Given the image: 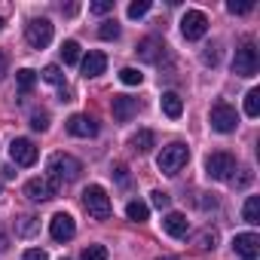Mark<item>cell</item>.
Returning <instances> with one entry per match:
<instances>
[{"mask_svg":"<svg viewBox=\"0 0 260 260\" xmlns=\"http://www.w3.org/2000/svg\"><path fill=\"white\" fill-rule=\"evenodd\" d=\"M61 58H64V64H80V43L77 40H64L61 43Z\"/></svg>","mask_w":260,"mask_h":260,"instance_id":"603a6c76","label":"cell"},{"mask_svg":"<svg viewBox=\"0 0 260 260\" xmlns=\"http://www.w3.org/2000/svg\"><path fill=\"white\" fill-rule=\"evenodd\" d=\"M159 104H162V113H166L169 119H181V113H184V101H181L178 92H162Z\"/></svg>","mask_w":260,"mask_h":260,"instance_id":"d6986e66","label":"cell"},{"mask_svg":"<svg viewBox=\"0 0 260 260\" xmlns=\"http://www.w3.org/2000/svg\"><path fill=\"white\" fill-rule=\"evenodd\" d=\"M162 230H166L172 239H184V236L190 233V220H187L181 211H169V214L162 217Z\"/></svg>","mask_w":260,"mask_h":260,"instance_id":"2e32d148","label":"cell"},{"mask_svg":"<svg viewBox=\"0 0 260 260\" xmlns=\"http://www.w3.org/2000/svg\"><path fill=\"white\" fill-rule=\"evenodd\" d=\"M150 13V0H135V4H128V19H141Z\"/></svg>","mask_w":260,"mask_h":260,"instance_id":"f546056e","label":"cell"},{"mask_svg":"<svg viewBox=\"0 0 260 260\" xmlns=\"http://www.w3.org/2000/svg\"><path fill=\"white\" fill-rule=\"evenodd\" d=\"M98 37H101V40H116V37H119V25H116V19H107V22H101V28H98Z\"/></svg>","mask_w":260,"mask_h":260,"instance_id":"83f0119b","label":"cell"},{"mask_svg":"<svg viewBox=\"0 0 260 260\" xmlns=\"http://www.w3.org/2000/svg\"><path fill=\"white\" fill-rule=\"evenodd\" d=\"M233 172H236V159H233V153L217 150V153H208V156H205V175H208L211 181H230Z\"/></svg>","mask_w":260,"mask_h":260,"instance_id":"5b68a950","label":"cell"},{"mask_svg":"<svg viewBox=\"0 0 260 260\" xmlns=\"http://www.w3.org/2000/svg\"><path fill=\"white\" fill-rule=\"evenodd\" d=\"M7 248H10V236H7V233H4V230H0V254H4V251H7Z\"/></svg>","mask_w":260,"mask_h":260,"instance_id":"60d3db41","label":"cell"},{"mask_svg":"<svg viewBox=\"0 0 260 260\" xmlns=\"http://www.w3.org/2000/svg\"><path fill=\"white\" fill-rule=\"evenodd\" d=\"M205 31H208V16L202 10H187L184 19H181V34L187 40H202Z\"/></svg>","mask_w":260,"mask_h":260,"instance_id":"52a82bcc","label":"cell"},{"mask_svg":"<svg viewBox=\"0 0 260 260\" xmlns=\"http://www.w3.org/2000/svg\"><path fill=\"white\" fill-rule=\"evenodd\" d=\"M80 68H83V77L86 80L89 77H101L104 68H107V58H104V52H89V55L80 58Z\"/></svg>","mask_w":260,"mask_h":260,"instance_id":"e0dca14e","label":"cell"},{"mask_svg":"<svg viewBox=\"0 0 260 260\" xmlns=\"http://www.w3.org/2000/svg\"><path fill=\"white\" fill-rule=\"evenodd\" d=\"M233 251L242 260H257V254H260V236L257 233H239L233 239Z\"/></svg>","mask_w":260,"mask_h":260,"instance_id":"8fae6325","label":"cell"},{"mask_svg":"<svg viewBox=\"0 0 260 260\" xmlns=\"http://www.w3.org/2000/svg\"><path fill=\"white\" fill-rule=\"evenodd\" d=\"M226 10H230L233 16H245V13H251V10H254V4H251V0H242V4L230 0V4H226Z\"/></svg>","mask_w":260,"mask_h":260,"instance_id":"836d02e7","label":"cell"},{"mask_svg":"<svg viewBox=\"0 0 260 260\" xmlns=\"http://www.w3.org/2000/svg\"><path fill=\"white\" fill-rule=\"evenodd\" d=\"M7 71H10V58H7V52L0 49V80L7 77Z\"/></svg>","mask_w":260,"mask_h":260,"instance_id":"ab89813d","label":"cell"},{"mask_svg":"<svg viewBox=\"0 0 260 260\" xmlns=\"http://www.w3.org/2000/svg\"><path fill=\"white\" fill-rule=\"evenodd\" d=\"M113 10V0H95V4H89V13H95V16H107Z\"/></svg>","mask_w":260,"mask_h":260,"instance_id":"e575fe53","label":"cell"},{"mask_svg":"<svg viewBox=\"0 0 260 260\" xmlns=\"http://www.w3.org/2000/svg\"><path fill=\"white\" fill-rule=\"evenodd\" d=\"M193 245L199 248V251H214V245H217V230H211V226H205L196 239H193Z\"/></svg>","mask_w":260,"mask_h":260,"instance_id":"7402d4cb","label":"cell"},{"mask_svg":"<svg viewBox=\"0 0 260 260\" xmlns=\"http://www.w3.org/2000/svg\"><path fill=\"white\" fill-rule=\"evenodd\" d=\"M128 144H132V150H135V153H141V156H144V153H150V150L156 147V135L150 132V128H138V132L128 138Z\"/></svg>","mask_w":260,"mask_h":260,"instance_id":"ac0fdd59","label":"cell"},{"mask_svg":"<svg viewBox=\"0 0 260 260\" xmlns=\"http://www.w3.org/2000/svg\"><path fill=\"white\" fill-rule=\"evenodd\" d=\"M202 61L214 68V64L220 61V46H217V43H208V46H205V52H202Z\"/></svg>","mask_w":260,"mask_h":260,"instance_id":"1f68e13d","label":"cell"},{"mask_svg":"<svg viewBox=\"0 0 260 260\" xmlns=\"http://www.w3.org/2000/svg\"><path fill=\"white\" fill-rule=\"evenodd\" d=\"M110 110H113V116H116L119 122H128V119H132V116L141 110V101H138V98H132V95H113Z\"/></svg>","mask_w":260,"mask_h":260,"instance_id":"4fadbf2b","label":"cell"},{"mask_svg":"<svg viewBox=\"0 0 260 260\" xmlns=\"http://www.w3.org/2000/svg\"><path fill=\"white\" fill-rule=\"evenodd\" d=\"M10 159H13L16 166H34V162H37V147H34V141H28V138H13V144H10Z\"/></svg>","mask_w":260,"mask_h":260,"instance_id":"30bf717a","label":"cell"},{"mask_svg":"<svg viewBox=\"0 0 260 260\" xmlns=\"http://www.w3.org/2000/svg\"><path fill=\"white\" fill-rule=\"evenodd\" d=\"M245 113L254 119V116H260V89H251L248 95H245Z\"/></svg>","mask_w":260,"mask_h":260,"instance_id":"d4e9b609","label":"cell"},{"mask_svg":"<svg viewBox=\"0 0 260 260\" xmlns=\"http://www.w3.org/2000/svg\"><path fill=\"white\" fill-rule=\"evenodd\" d=\"M25 37L34 49H46L52 43V22L49 19H31L25 25Z\"/></svg>","mask_w":260,"mask_h":260,"instance_id":"ba28073f","label":"cell"},{"mask_svg":"<svg viewBox=\"0 0 260 260\" xmlns=\"http://www.w3.org/2000/svg\"><path fill=\"white\" fill-rule=\"evenodd\" d=\"M119 80H122L125 86H141L144 74H141L138 68H122V71H119Z\"/></svg>","mask_w":260,"mask_h":260,"instance_id":"4316f807","label":"cell"},{"mask_svg":"<svg viewBox=\"0 0 260 260\" xmlns=\"http://www.w3.org/2000/svg\"><path fill=\"white\" fill-rule=\"evenodd\" d=\"M37 226H40V223H37V217H31V214H28V217H22V220H19V236H31V233H37Z\"/></svg>","mask_w":260,"mask_h":260,"instance_id":"d6a6232c","label":"cell"},{"mask_svg":"<svg viewBox=\"0 0 260 260\" xmlns=\"http://www.w3.org/2000/svg\"><path fill=\"white\" fill-rule=\"evenodd\" d=\"M159 260H178V257H159Z\"/></svg>","mask_w":260,"mask_h":260,"instance_id":"b9f144b4","label":"cell"},{"mask_svg":"<svg viewBox=\"0 0 260 260\" xmlns=\"http://www.w3.org/2000/svg\"><path fill=\"white\" fill-rule=\"evenodd\" d=\"M125 217L135 220V223H144V220L150 217V205H147V202H138V199L128 202V205H125Z\"/></svg>","mask_w":260,"mask_h":260,"instance_id":"ffe728a7","label":"cell"},{"mask_svg":"<svg viewBox=\"0 0 260 260\" xmlns=\"http://www.w3.org/2000/svg\"><path fill=\"white\" fill-rule=\"evenodd\" d=\"M242 217H245V223H260V196H248L245 199V208H242Z\"/></svg>","mask_w":260,"mask_h":260,"instance_id":"44dd1931","label":"cell"},{"mask_svg":"<svg viewBox=\"0 0 260 260\" xmlns=\"http://www.w3.org/2000/svg\"><path fill=\"white\" fill-rule=\"evenodd\" d=\"M16 83H19V92H31L34 83H37V74H34L31 68H22V71L16 74Z\"/></svg>","mask_w":260,"mask_h":260,"instance_id":"cb8c5ba5","label":"cell"},{"mask_svg":"<svg viewBox=\"0 0 260 260\" xmlns=\"http://www.w3.org/2000/svg\"><path fill=\"white\" fill-rule=\"evenodd\" d=\"M257 68H260L257 46H254L251 40H245V43L236 49V55H233V74H236V77H254Z\"/></svg>","mask_w":260,"mask_h":260,"instance_id":"277c9868","label":"cell"},{"mask_svg":"<svg viewBox=\"0 0 260 260\" xmlns=\"http://www.w3.org/2000/svg\"><path fill=\"white\" fill-rule=\"evenodd\" d=\"M22 260H49V254H46L43 248H28V251L22 254Z\"/></svg>","mask_w":260,"mask_h":260,"instance_id":"74e56055","label":"cell"},{"mask_svg":"<svg viewBox=\"0 0 260 260\" xmlns=\"http://www.w3.org/2000/svg\"><path fill=\"white\" fill-rule=\"evenodd\" d=\"M150 202H153L156 208H169V205H172V196H169L166 190H153V193H150Z\"/></svg>","mask_w":260,"mask_h":260,"instance_id":"d590c367","label":"cell"},{"mask_svg":"<svg viewBox=\"0 0 260 260\" xmlns=\"http://www.w3.org/2000/svg\"><path fill=\"white\" fill-rule=\"evenodd\" d=\"M83 260H107V248L104 245H86L83 248Z\"/></svg>","mask_w":260,"mask_h":260,"instance_id":"f1b7e54d","label":"cell"},{"mask_svg":"<svg viewBox=\"0 0 260 260\" xmlns=\"http://www.w3.org/2000/svg\"><path fill=\"white\" fill-rule=\"evenodd\" d=\"M211 128L214 132H220V135H230V132H236V125H239V113H236V107L233 104H226V101H217L214 107H211Z\"/></svg>","mask_w":260,"mask_h":260,"instance_id":"8992f818","label":"cell"},{"mask_svg":"<svg viewBox=\"0 0 260 260\" xmlns=\"http://www.w3.org/2000/svg\"><path fill=\"white\" fill-rule=\"evenodd\" d=\"M49 233H52L55 242H68V239H74L77 223H74V217H71L68 211H58V214L49 220Z\"/></svg>","mask_w":260,"mask_h":260,"instance_id":"7c38bea8","label":"cell"},{"mask_svg":"<svg viewBox=\"0 0 260 260\" xmlns=\"http://www.w3.org/2000/svg\"><path fill=\"white\" fill-rule=\"evenodd\" d=\"M138 58L141 61H150V64H156V61H162V55H166V43L159 40V37H144L141 43H138Z\"/></svg>","mask_w":260,"mask_h":260,"instance_id":"9a60e30c","label":"cell"},{"mask_svg":"<svg viewBox=\"0 0 260 260\" xmlns=\"http://www.w3.org/2000/svg\"><path fill=\"white\" fill-rule=\"evenodd\" d=\"M80 172H83V162L71 153H55L49 159V178L55 184H74L80 178Z\"/></svg>","mask_w":260,"mask_h":260,"instance_id":"6da1fadb","label":"cell"},{"mask_svg":"<svg viewBox=\"0 0 260 260\" xmlns=\"http://www.w3.org/2000/svg\"><path fill=\"white\" fill-rule=\"evenodd\" d=\"M113 178H116V184L119 187H128V169L119 162V166H113Z\"/></svg>","mask_w":260,"mask_h":260,"instance_id":"8d00e7d4","label":"cell"},{"mask_svg":"<svg viewBox=\"0 0 260 260\" xmlns=\"http://www.w3.org/2000/svg\"><path fill=\"white\" fill-rule=\"evenodd\" d=\"M187 159H190L187 144L172 141V144H169V147H162V153L156 156V166H159V172H162V175H178V172L187 166Z\"/></svg>","mask_w":260,"mask_h":260,"instance_id":"7a4b0ae2","label":"cell"},{"mask_svg":"<svg viewBox=\"0 0 260 260\" xmlns=\"http://www.w3.org/2000/svg\"><path fill=\"white\" fill-rule=\"evenodd\" d=\"M68 132L77 135V138H95L98 135V122L92 116H86V113H74L68 119Z\"/></svg>","mask_w":260,"mask_h":260,"instance_id":"5bb4252c","label":"cell"},{"mask_svg":"<svg viewBox=\"0 0 260 260\" xmlns=\"http://www.w3.org/2000/svg\"><path fill=\"white\" fill-rule=\"evenodd\" d=\"M83 205H86V211L95 217V220H107L110 217V196H107V190L104 187H98V184H92V187H86L83 190Z\"/></svg>","mask_w":260,"mask_h":260,"instance_id":"3957f363","label":"cell"},{"mask_svg":"<svg viewBox=\"0 0 260 260\" xmlns=\"http://www.w3.org/2000/svg\"><path fill=\"white\" fill-rule=\"evenodd\" d=\"M40 77H43L46 83H52V86H64V74H61V68H58V64H46Z\"/></svg>","mask_w":260,"mask_h":260,"instance_id":"484cf974","label":"cell"},{"mask_svg":"<svg viewBox=\"0 0 260 260\" xmlns=\"http://www.w3.org/2000/svg\"><path fill=\"white\" fill-rule=\"evenodd\" d=\"M251 178H254V175H251V169H242V175H239V178H230V181H236V187H248V184H251Z\"/></svg>","mask_w":260,"mask_h":260,"instance_id":"f35d334b","label":"cell"},{"mask_svg":"<svg viewBox=\"0 0 260 260\" xmlns=\"http://www.w3.org/2000/svg\"><path fill=\"white\" fill-rule=\"evenodd\" d=\"M4 25H7V22H4V19H0V31H4Z\"/></svg>","mask_w":260,"mask_h":260,"instance_id":"7bdbcfd3","label":"cell"},{"mask_svg":"<svg viewBox=\"0 0 260 260\" xmlns=\"http://www.w3.org/2000/svg\"><path fill=\"white\" fill-rule=\"evenodd\" d=\"M31 128H34V132H46V128H49V113L46 110L31 113Z\"/></svg>","mask_w":260,"mask_h":260,"instance_id":"4dcf8cb0","label":"cell"},{"mask_svg":"<svg viewBox=\"0 0 260 260\" xmlns=\"http://www.w3.org/2000/svg\"><path fill=\"white\" fill-rule=\"evenodd\" d=\"M58 187H61V184H55L52 178H31V181L25 184V196H28L31 202H49V199L58 196Z\"/></svg>","mask_w":260,"mask_h":260,"instance_id":"9c48e42d","label":"cell"}]
</instances>
